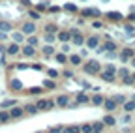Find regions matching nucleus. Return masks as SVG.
Returning <instances> with one entry per match:
<instances>
[{"instance_id":"5701e85b","label":"nucleus","mask_w":135,"mask_h":133,"mask_svg":"<svg viewBox=\"0 0 135 133\" xmlns=\"http://www.w3.org/2000/svg\"><path fill=\"white\" fill-rule=\"evenodd\" d=\"M62 133H81V126H66L62 127Z\"/></svg>"},{"instance_id":"4468645a","label":"nucleus","mask_w":135,"mask_h":133,"mask_svg":"<svg viewBox=\"0 0 135 133\" xmlns=\"http://www.w3.org/2000/svg\"><path fill=\"white\" fill-rule=\"evenodd\" d=\"M84 41H86V47L88 49H98L99 47V38L98 36H90V38H86Z\"/></svg>"},{"instance_id":"8fccbe9b","label":"nucleus","mask_w":135,"mask_h":133,"mask_svg":"<svg viewBox=\"0 0 135 133\" xmlns=\"http://www.w3.org/2000/svg\"><path fill=\"white\" fill-rule=\"evenodd\" d=\"M105 55H107V58H109V60H114V58H118V55H116V53H105Z\"/></svg>"},{"instance_id":"2f4dec72","label":"nucleus","mask_w":135,"mask_h":133,"mask_svg":"<svg viewBox=\"0 0 135 133\" xmlns=\"http://www.w3.org/2000/svg\"><path fill=\"white\" fill-rule=\"evenodd\" d=\"M11 38H13V43H17V45H19L21 41H25V36L21 34V32H13Z\"/></svg>"},{"instance_id":"58836bf2","label":"nucleus","mask_w":135,"mask_h":133,"mask_svg":"<svg viewBox=\"0 0 135 133\" xmlns=\"http://www.w3.org/2000/svg\"><path fill=\"white\" fill-rule=\"evenodd\" d=\"M55 41H56V36L55 34H45V43L47 45H53Z\"/></svg>"},{"instance_id":"b1692460","label":"nucleus","mask_w":135,"mask_h":133,"mask_svg":"<svg viewBox=\"0 0 135 133\" xmlns=\"http://www.w3.org/2000/svg\"><path fill=\"white\" fill-rule=\"evenodd\" d=\"M9 88H13V90H17V92H21V90H23V82H21V81H17V79H11Z\"/></svg>"},{"instance_id":"052dcab7","label":"nucleus","mask_w":135,"mask_h":133,"mask_svg":"<svg viewBox=\"0 0 135 133\" xmlns=\"http://www.w3.org/2000/svg\"><path fill=\"white\" fill-rule=\"evenodd\" d=\"M131 66H133V68H135V56L131 58Z\"/></svg>"},{"instance_id":"ea45409f","label":"nucleus","mask_w":135,"mask_h":133,"mask_svg":"<svg viewBox=\"0 0 135 133\" xmlns=\"http://www.w3.org/2000/svg\"><path fill=\"white\" fill-rule=\"evenodd\" d=\"M116 73L120 75L122 79H126V77H129V70L128 68H120V70H116Z\"/></svg>"},{"instance_id":"423d86ee","label":"nucleus","mask_w":135,"mask_h":133,"mask_svg":"<svg viewBox=\"0 0 135 133\" xmlns=\"http://www.w3.org/2000/svg\"><path fill=\"white\" fill-rule=\"evenodd\" d=\"M56 41H60V43H70L71 41V34H70V30H60L58 34H56Z\"/></svg>"},{"instance_id":"a878e982","label":"nucleus","mask_w":135,"mask_h":133,"mask_svg":"<svg viewBox=\"0 0 135 133\" xmlns=\"http://www.w3.org/2000/svg\"><path fill=\"white\" fill-rule=\"evenodd\" d=\"M107 19H109V21H122V13H118V11H109V13H107Z\"/></svg>"},{"instance_id":"37998d69","label":"nucleus","mask_w":135,"mask_h":133,"mask_svg":"<svg viewBox=\"0 0 135 133\" xmlns=\"http://www.w3.org/2000/svg\"><path fill=\"white\" fill-rule=\"evenodd\" d=\"M81 133H92V124H83L81 126Z\"/></svg>"},{"instance_id":"0eeeda50","label":"nucleus","mask_w":135,"mask_h":133,"mask_svg":"<svg viewBox=\"0 0 135 133\" xmlns=\"http://www.w3.org/2000/svg\"><path fill=\"white\" fill-rule=\"evenodd\" d=\"M81 13H83V17H94V19H98L99 15H101V11L98 8H84Z\"/></svg>"},{"instance_id":"a18cd8bd","label":"nucleus","mask_w":135,"mask_h":133,"mask_svg":"<svg viewBox=\"0 0 135 133\" xmlns=\"http://www.w3.org/2000/svg\"><path fill=\"white\" fill-rule=\"evenodd\" d=\"M58 11H62L60 6H49V9H47V13H58Z\"/></svg>"},{"instance_id":"6ab92c4d","label":"nucleus","mask_w":135,"mask_h":133,"mask_svg":"<svg viewBox=\"0 0 135 133\" xmlns=\"http://www.w3.org/2000/svg\"><path fill=\"white\" fill-rule=\"evenodd\" d=\"M90 101H92V105L101 107V105L105 103V97H103V96H99V94H96V96H92V97H90Z\"/></svg>"},{"instance_id":"f3484780","label":"nucleus","mask_w":135,"mask_h":133,"mask_svg":"<svg viewBox=\"0 0 135 133\" xmlns=\"http://www.w3.org/2000/svg\"><path fill=\"white\" fill-rule=\"evenodd\" d=\"M23 109H25V114H30V116H34V114H38V112H40L38 107H36V103H26Z\"/></svg>"},{"instance_id":"79ce46f5","label":"nucleus","mask_w":135,"mask_h":133,"mask_svg":"<svg viewBox=\"0 0 135 133\" xmlns=\"http://www.w3.org/2000/svg\"><path fill=\"white\" fill-rule=\"evenodd\" d=\"M105 73H111V75H116V68H114V66H113V64H107V66H105Z\"/></svg>"},{"instance_id":"7c9ffc66","label":"nucleus","mask_w":135,"mask_h":133,"mask_svg":"<svg viewBox=\"0 0 135 133\" xmlns=\"http://www.w3.org/2000/svg\"><path fill=\"white\" fill-rule=\"evenodd\" d=\"M11 118H9V112L8 111H0V124H8Z\"/></svg>"},{"instance_id":"cd10ccee","label":"nucleus","mask_w":135,"mask_h":133,"mask_svg":"<svg viewBox=\"0 0 135 133\" xmlns=\"http://www.w3.org/2000/svg\"><path fill=\"white\" fill-rule=\"evenodd\" d=\"M41 92H43V86H32L26 90V94H30V96H40Z\"/></svg>"},{"instance_id":"9b49d317","label":"nucleus","mask_w":135,"mask_h":133,"mask_svg":"<svg viewBox=\"0 0 135 133\" xmlns=\"http://www.w3.org/2000/svg\"><path fill=\"white\" fill-rule=\"evenodd\" d=\"M75 101H77V105L88 103V101H90V96H88L86 92H77V94H75Z\"/></svg>"},{"instance_id":"de8ad7c7","label":"nucleus","mask_w":135,"mask_h":133,"mask_svg":"<svg viewBox=\"0 0 135 133\" xmlns=\"http://www.w3.org/2000/svg\"><path fill=\"white\" fill-rule=\"evenodd\" d=\"M49 133H62V126H56V127H51Z\"/></svg>"},{"instance_id":"c85d7f7f","label":"nucleus","mask_w":135,"mask_h":133,"mask_svg":"<svg viewBox=\"0 0 135 133\" xmlns=\"http://www.w3.org/2000/svg\"><path fill=\"white\" fill-rule=\"evenodd\" d=\"M101 122H103L105 126H114V124H116L114 116H111V114H105V116H103V120H101Z\"/></svg>"},{"instance_id":"dca6fc26","label":"nucleus","mask_w":135,"mask_h":133,"mask_svg":"<svg viewBox=\"0 0 135 133\" xmlns=\"http://www.w3.org/2000/svg\"><path fill=\"white\" fill-rule=\"evenodd\" d=\"M43 30H45V34H55V36H56L58 32H60V28H58V26H56L55 23H47Z\"/></svg>"},{"instance_id":"13d9d810","label":"nucleus","mask_w":135,"mask_h":133,"mask_svg":"<svg viewBox=\"0 0 135 133\" xmlns=\"http://www.w3.org/2000/svg\"><path fill=\"white\" fill-rule=\"evenodd\" d=\"M128 19H129L131 23H135V13H129V15H128Z\"/></svg>"},{"instance_id":"680f3d73","label":"nucleus","mask_w":135,"mask_h":133,"mask_svg":"<svg viewBox=\"0 0 135 133\" xmlns=\"http://www.w3.org/2000/svg\"><path fill=\"white\" fill-rule=\"evenodd\" d=\"M131 79H133V82H135V73H133V75H131Z\"/></svg>"},{"instance_id":"f257e3e1","label":"nucleus","mask_w":135,"mask_h":133,"mask_svg":"<svg viewBox=\"0 0 135 133\" xmlns=\"http://www.w3.org/2000/svg\"><path fill=\"white\" fill-rule=\"evenodd\" d=\"M83 71L86 75H98L101 71V64L98 60H88V62L83 64Z\"/></svg>"},{"instance_id":"49530a36","label":"nucleus","mask_w":135,"mask_h":133,"mask_svg":"<svg viewBox=\"0 0 135 133\" xmlns=\"http://www.w3.org/2000/svg\"><path fill=\"white\" fill-rule=\"evenodd\" d=\"M92 28H96V30H99V28H103V23H101V21H92Z\"/></svg>"},{"instance_id":"a19ab883","label":"nucleus","mask_w":135,"mask_h":133,"mask_svg":"<svg viewBox=\"0 0 135 133\" xmlns=\"http://www.w3.org/2000/svg\"><path fill=\"white\" fill-rule=\"evenodd\" d=\"M28 15H30V19H32V21H38V19L41 17V13H38L36 9H30V11H28Z\"/></svg>"},{"instance_id":"5fc2aeb1","label":"nucleus","mask_w":135,"mask_h":133,"mask_svg":"<svg viewBox=\"0 0 135 133\" xmlns=\"http://www.w3.org/2000/svg\"><path fill=\"white\" fill-rule=\"evenodd\" d=\"M32 70H43L41 64H32Z\"/></svg>"},{"instance_id":"4c0bfd02","label":"nucleus","mask_w":135,"mask_h":133,"mask_svg":"<svg viewBox=\"0 0 135 133\" xmlns=\"http://www.w3.org/2000/svg\"><path fill=\"white\" fill-rule=\"evenodd\" d=\"M124 111H126V112L135 111V101H126V103H124Z\"/></svg>"},{"instance_id":"a211bd4d","label":"nucleus","mask_w":135,"mask_h":133,"mask_svg":"<svg viewBox=\"0 0 135 133\" xmlns=\"http://www.w3.org/2000/svg\"><path fill=\"white\" fill-rule=\"evenodd\" d=\"M68 62H70L71 66H81L83 64V56L81 55H70L68 56Z\"/></svg>"},{"instance_id":"0e129e2a","label":"nucleus","mask_w":135,"mask_h":133,"mask_svg":"<svg viewBox=\"0 0 135 133\" xmlns=\"http://www.w3.org/2000/svg\"><path fill=\"white\" fill-rule=\"evenodd\" d=\"M38 133H43V131H38Z\"/></svg>"},{"instance_id":"f8f14e48","label":"nucleus","mask_w":135,"mask_h":133,"mask_svg":"<svg viewBox=\"0 0 135 133\" xmlns=\"http://www.w3.org/2000/svg\"><path fill=\"white\" fill-rule=\"evenodd\" d=\"M21 55L26 56V58H32V56H36V49L30 47V45H23L21 47Z\"/></svg>"},{"instance_id":"e2e57ef3","label":"nucleus","mask_w":135,"mask_h":133,"mask_svg":"<svg viewBox=\"0 0 135 133\" xmlns=\"http://www.w3.org/2000/svg\"><path fill=\"white\" fill-rule=\"evenodd\" d=\"M131 101H135V94H133V97H131Z\"/></svg>"},{"instance_id":"3c124183","label":"nucleus","mask_w":135,"mask_h":133,"mask_svg":"<svg viewBox=\"0 0 135 133\" xmlns=\"http://www.w3.org/2000/svg\"><path fill=\"white\" fill-rule=\"evenodd\" d=\"M64 77H68V79H71V77H73V71H70V70H66V71H64Z\"/></svg>"},{"instance_id":"c756f323","label":"nucleus","mask_w":135,"mask_h":133,"mask_svg":"<svg viewBox=\"0 0 135 133\" xmlns=\"http://www.w3.org/2000/svg\"><path fill=\"white\" fill-rule=\"evenodd\" d=\"M53 58H55L58 64H66V62H68V55H64V53H56Z\"/></svg>"},{"instance_id":"c9c22d12","label":"nucleus","mask_w":135,"mask_h":133,"mask_svg":"<svg viewBox=\"0 0 135 133\" xmlns=\"http://www.w3.org/2000/svg\"><path fill=\"white\" fill-rule=\"evenodd\" d=\"M113 99H114V103H116V105H124V103H126V97H124L122 94H116Z\"/></svg>"},{"instance_id":"4be33fe9","label":"nucleus","mask_w":135,"mask_h":133,"mask_svg":"<svg viewBox=\"0 0 135 133\" xmlns=\"http://www.w3.org/2000/svg\"><path fill=\"white\" fill-rule=\"evenodd\" d=\"M56 88V82L53 79H45L43 81V90H55Z\"/></svg>"},{"instance_id":"9d476101","label":"nucleus","mask_w":135,"mask_h":133,"mask_svg":"<svg viewBox=\"0 0 135 133\" xmlns=\"http://www.w3.org/2000/svg\"><path fill=\"white\" fill-rule=\"evenodd\" d=\"M8 112H9V118H15V120L25 116V109H23V107H17V105H15L13 109H9Z\"/></svg>"},{"instance_id":"e433bc0d","label":"nucleus","mask_w":135,"mask_h":133,"mask_svg":"<svg viewBox=\"0 0 135 133\" xmlns=\"http://www.w3.org/2000/svg\"><path fill=\"white\" fill-rule=\"evenodd\" d=\"M99 77H101V81H107V82H113L116 75H111V73H105V71H103V73H101Z\"/></svg>"},{"instance_id":"72a5a7b5","label":"nucleus","mask_w":135,"mask_h":133,"mask_svg":"<svg viewBox=\"0 0 135 133\" xmlns=\"http://www.w3.org/2000/svg\"><path fill=\"white\" fill-rule=\"evenodd\" d=\"M58 75H60V71H56L55 68H49V70H47V77H49V79L55 81V79H58Z\"/></svg>"},{"instance_id":"6e6552de","label":"nucleus","mask_w":135,"mask_h":133,"mask_svg":"<svg viewBox=\"0 0 135 133\" xmlns=\"http://www.w3.org/2000/svg\"><path fill=\"white\" fill-rule=\"evenodd\" d=\"M56 107H70V96L68 94H60L56 99H55Z\"/></svg>"},{"instance_id":"603ef678","label":"nucleus","mask_w":135,"mask_h":133,"mask_svg":"<svg viewBox=\"0 0 135 133\" xmlns=\"http://www.w3.org/2000/svg\"><path fill=\"white\" fill-rule=\"evenodd\" d=\"M68 51H70V45H68V43H66V45H62V51H60V53H64V55H66Z\"/></svg>"},{"instance_id":"473e14b6","label":"nucleus","mask_w":135,"mask_h":133,"mask_svg":"<svg viewBox=\"0 0 135 133\" xmlns=\"http://www.w3.org/2000/svg\"><path fill=\"white\" fill-rule=\"evenodd\" d=\"M25 41H26V45H30V47H34V49H36V45L40 43V40H38L36 36H30V38H26Z\"/></svg>"},{"instance_id":"6e6d98bb","label":"nucleus","mask_w":135,"mask_h":133,"mask_svg":"<svg viewBox=\"0 0 135 133\" xmlns=\"http://www.w3.org/2000/svg\"><path fill=\"white\" fill-rule=\"evenodd\" d=\"M17 68H19V70H28V64H19Z\"/></svg>"},{"instance_id":"c03bdc74","label":"nucleus","mask_w":135,"mask_h":133,"mask_svg":"<svg viewBox=\"0 0 135 133\" xmlns=\"http://www.w3.org/2000/svg\"><path fill=\"white\" fill-rule=\"evenodd\" d=\"M43 9H49V4H47V2H40V4L36 6V11H38V13L43 11Z\"/></svg>"},{"instance_id":"f03ea898","label":"nucleus","mask_w":135,"mask_h":133,"mask_svg":"<svg viewBox=\"0 0 135 133\" xmlns=\"http://www.w3.org/2000/svg\"><path fill=\"white\" fill-rule=\"evenodd\" d=\"M36 30H38V26H36V23L34 21H26V23H23V26H21V34L23 36H26V38H30V36H34L36 34Z\"/></svg>"},{"instance_id":"1a4fd4ad","label":"nucleus","mask_w":135,"mask_h":133,"mask_svg":"<svg viewBox=\"0 0 135 133\" xmlns=\"http://www.w3.org/2000/svg\"><path fill=\"white\" fill-rule=\"evenodd\" d=\"M19 53H21V47L17 45V43H13V41L6 47V55H8V56H17Z\"/></svg>"},{"instance_id":"f704fd0d","label":"nucleus","mask_w":135,"mask_h":133,"mask_svg":"<svg viewBox=\"0 0 135 133\" xmlns=\"http://www.w3.org/2000/svg\"><path fill=\"white\" fill-rule=\"evenodd\" d=\"M62 9H66V11H71V13L79 11V9H77V6H75V4H71V2H68V4H64V6H62Z\"/></svg>"},{"instance_id":"864d4df0","label":"nucleus","mask_w":135,"mask_h":133,"mask_svg":"<svg viewBox=\"0 0 135 133\" xmlns=\"http://www.w3.org/2000/svg\"><path fill=\"white\" fill-rule=\"evenodd\" d=\"M126 32H128V34H133V26L131 24H126Z\"/></svg>"},{"instance_id":"412c9836","label":"nucleus","mask_w":135,"mask_h":133,"mask_svg":"<svg viewBox=\"0 0 135 133\" xmlns=\"http://www.w3.org/2000/svg\"><path fill=\"white\" fill-rule=\"evenodd\" d=\"M103 107H105V111H107V112H113V111H114V109H116L118 105L114 103V99L111 97V99H105V103H103Z\"/></svg>"},{"instance_id":"39448f33","label":"nucleus","mask_w":135,"mask_h":133,"mask_svg":"<svg viewBox=\"0 0 135 133\" xmlns=\"http://www.w3.org/2000/svg\"><path fill=\"white\" fill-rule=\"evenodd\" d=\"M133 56H135V51H133L131 47H126V49H122V51H120V55H118V58H120L122 62H126V60H131Z\"/></svg>"},{"instance_id":"4d7b16f0","label":"nucleus","mask_w":135,"mask_h":133,"mask_svg":"<svg viewBox=\"0 0 135 133\" xmlns=\"http://www.w3.org/2000/svg\"><path fill=\"white\" fill-rule=\"evenodd\" d=\"M83 88H84V90H90L92 85H88V82H83Z\"/></svg>"},{"instance_id":"09e8293b","label":"nucleus","mask_w":135,"mask_h":133,"mask_svg":"<svg viewBox=\"0 0 135 133\" xmlns=\"http://www.w3.org/2000/svg\"><path fill=\"white\" fill-rule=\"evenodd\" d=\"M122 82H124V85H133V79H131V75H129V77H126V79H122Z\"/></svg>"},{"instance_id":"aec40b11","label":"nucleus","mask_w":135,"mask_h":133,"mask_svg":"<svg viewBox=\"0 0 135 133\" xmlns=\"http://www.w3.org/2000/svg\"><path fill=\"white\" fill-rule=\"evenodd\" d=\"M11 28H13V24H11L9 21H0V32H2V34L11 32Z\"/></svg>"},{"instance_id":"20e7f679","label":"nucleus","mask_w":135,"mask_h":133,"mask_svg":"<svg viewBox=\"0 0 135 133\" xmlns=\"http://www.w3.org/2000/svg\"><path fill=\"white\" fill-rule=\"evenodd\" d=\"M70 34H71V43H73V45L81 47V45L84 43V36L81 34V30H77V28H71V30H70Z\"/></svg>"},{"instance_id":"bf43d9fd","label":"nucleus","mask_w":135,"mask_h":133,"mask_svg":"<svg viewBox=\"0 0 135 133\" xmlns=\"http://www.w3.org/2000/svg\"><path fill=\"white\" fill-rule=\"evenodd\" d=\"M6 40V34H2V32H0V41H4Z\"/></svg>"},{"instance_id":"393cba45","label":"nucleus","mask_w":135,"mask_h":133,"mask_svg":"<svg viewBox=\"0 0 135 133\" xmlns=\"http://www.w3.org/2000/svg\"><path fill=\"white\" fill-rule=\"evenodd\" d=\"M103 49H105V53H116V43L114 41H105Z\"/></svg>"},{"instance_id":"2eb2a0df","label":"nucleus","mask_w":135,"mask_h":133,"mask_svg":"<svg viewBox=\"0 0 135 133\" xmlns=\"http://www.w3.org/2000/svg\"><path fill=\"white\" fill-rule=\"evenodd\" d=\"M15 105H17V99H4V101L0 103V109H2V111H9Z\"/></svg>"},{"instance_id":"7ed1b4c3","label":"nucleus","mask_w":135,"mask_h":133,"mask_svg":"<svg viewBox=\"0 0 135 133\" xmlns=\"http://www.w3.org/2000/svg\"><path fill=\"white\" fill-rule=\"evenodd\" d=\"M55 105H56L55 99H47V97H41V99H38V101H36L38 111H51Z\"/></svg>"},{"instance_id":"ddd939ff","label":"nucleus","mask_w":135,"mask_h":133,"mask_svg":"<svg viewBox=\"0 0 135 133\" xmlns=\"http://www.w3.org/2000/svg\"><path fill=\"white\" fill-rule=\"evenodd\" d=\"M41 55H43L45 58H51V56L56 55V51H55L53 45H43V47H41Z\"/></svg>"},{"instance_id":"bb28decb","label":"nucleus","mask_w":135,"mask_h":133,"mask_svg":"<svg viewBox=\"0 0 135 133\" xmlns=\"http://www.w3.org/2000/svg\"><path fill=\"white\" fill-rule=\"evenodd\" d=\"M103 127H105L103 122H92V133H101Z\"/></svg>"}]
</instances>
